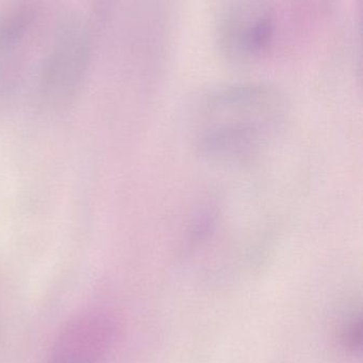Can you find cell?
Here are the masks:
<instances>
[{
	"mask_svg": "<svg viewBox=\"0 0 363 363\" xmlns=\"http://www.w3.org/2000/svg\"><path fill=\"white\" fill-rule=\"evenodd\" d=\"M285 104L273 89L241 84L207 97L196 125V146L211 161L234 163L258 152L276 136Z\"/></svg>",
	"mask_w": 363,
	"mask_h": 363,
	"instance_id": "1",
	"label": "cell"
},
{
	"mask_svg": "<svg viewBox=\"0 0 363 363\" xmlns=\"http://www.w3.org/2000/svg\"><path fill=\"white\" fill-rule=\"evenodd\" d=\"M90 59L91 45L85 25L68 19L60 26L40 66L38 94L45 108L60 111L74 102L85 83Z\"/></svg>",
	"mask_w": 363,
	"mask_h": 363,
	"instance_id": "2",
	"label": "cell"
},
{
	"mask_svg": "<svg viewBox=\"0 0 363 363\" xmlns=\"http://www.w3.org/2000/svg\"><path fill=\"white\" fill-rule=\"evenodd\" d=\"M274 31V11L269 0H237L220 26V47L234 61H255L270 50Z\"/></svg>",
	"mask_w": 363,
	"mask_h": 363,
	"instance_id": "3",
	"label": "cell"
},
{
	"mask_svg": "<svg viewBox=\"0 0 363 363\" xmlns=\"http://www.w3.org/2000/svg\"><path fill=\"white\" fill-rule=\"evenodd\" d=\"M114 333L99 315H80L62 330L46 363H112Z\"/></svg>",
	"mask_w": 363,
	"mask_h": 363,
	"instance_id": "4",
	"label": "cell"
},
{
	"mask_svg": "<svg viewBox=\"0 0 363 363\" xmlns=\"http://www.w3.org/2000/svg\"><path fill=\"white\" fill-rule=\"evenodd\" d=\"M36 0H21L0 15V55L14 51L25 40L38 14Z\"/></svg>",
	"mask_w": 363,
	"mask_h": 363,
	"instance_id": "5",
	"label": "cell"
}]
</instances>
